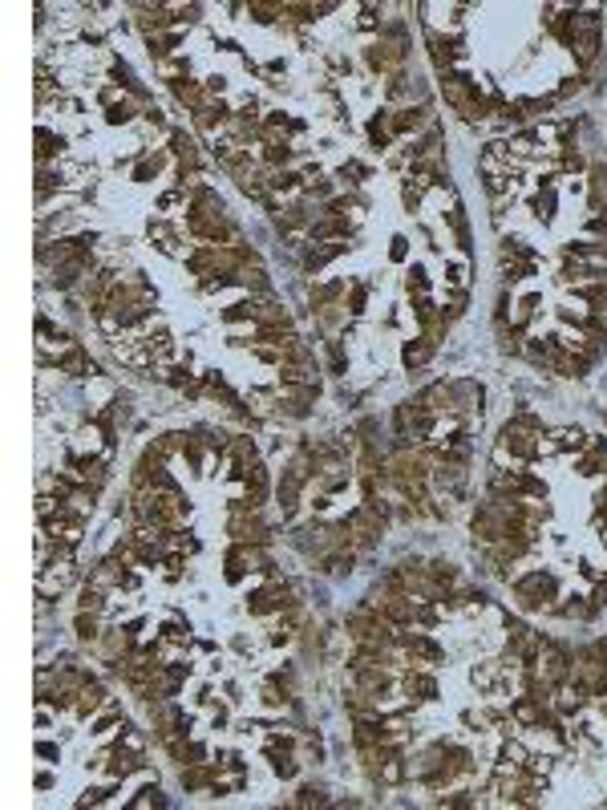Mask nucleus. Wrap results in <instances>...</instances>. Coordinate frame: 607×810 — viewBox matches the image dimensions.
Returning a JSON list of instances; mask_svg holds the SVG:
<instances>
[{"label": "nucleus", "mask_w": 607, "mask_h": 810, "mask_svg": "<svg viewBox=\"0 0 607 810\" xmlns=\"http://www.w3.org/2000/svg\"><path fill=\"white\" fill-rule=\"evenodd\" d=\"M430 353H434V341L425 336V341H413V345H405V353H401V357H405V365H409V369H417V365H425V360H430Z\"/></svg>", "instance_id": "1"}, {"label": "nucleus", "mask_w": 607, "mask_h": 810, "mask_svg": "<svg viewBox=\"0 0 607 810\" xmlns=\"http://www.w3.org/2000/svg\"><path fill=\"white\" fill-rule=\"evenodd\" d=\"M604 191H607V162H604V167H595V203L604 199Z\"/></svg>", "instance_id": "4"}, {"label": "nucleus", "mask_w": 607, "mask_h": 810, "mask_svg": "<svg viewBox=\"0 0 607 810\" xmlns=\"http://www.w3.org/2000/svg\"><path fill=\"white\" fill-rule=\"evenodd\" d=\"M599 519H607V491L599 495Z\"/></svg>", "instance_id": "6"}, {"label": "nucleus", "mask_w": 607, "mask_h": 810, "mask_svg": "<svg viewBox=\"0 0 607 810\" xmlns=\"http://www.w3.org/2000/svg\"><path fill=\"white\" fill-rule=\"evenodd\" d=\"M515 717L519 721H543V701H534V697H526L515 705Z\"/></svg>", "instance_id": "3"}, {"label": "nucleus", "mask_w": 607, "mask_h": 810, "mask_svg": "<svg viewBox=\"0 0 607 810\" xmlns=\"http://www.w3.org/2000/svg\"><path fill=\"white\" fill-rule=\"evenodd\" d=\"M312 802H324V794H320L316 786H304V790H300V807H312Z\"/></svg>", "instance_id": "5"}, {"label": "nucleus", "mask_w": 607, "mask_h": 810, "mask_svg": "<svg viewBox=\"0 0 607 810\" xmlns=\"http://www.w3.org/2000/svg\"><path fill=\"white\" fill-rule=\"evenodd\" d=\"M405 689H409V693H421V701H430V697L437 693V685H434V680H430L425 673H413V676H405Z\"/></svg>", "instance_id": "2"}]
</instances>
